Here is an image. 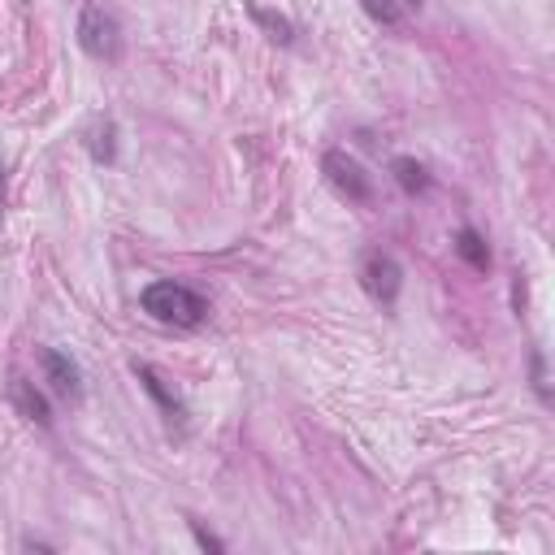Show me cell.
I'll list each match as a JSON object with an SVG mask.
<instances>
[{
	"label": "cell",
	"instance_id": "10",
	"mask_svg": "<svg viewBox=\"0 0 555 555\" xmlns=\"http://www.w3.org/2000/svg\"><path fill=\"white\" fill-rule=\"evenodd\" d=\"M360 4H364V13H369L373 22H382V26H399L403 13L412 9V0H360Z\"/></svg>",
	"mask_w": 555,
	"mask_h": 555
},
{
	"label": "cell",
	"instance_id": "6",
	"mask_svg": "<svg viewBox=\"0 0 555 555\" xmlns=\"http://www.w3.org/2000/svg\"><path fill=\"white\" fill-rule=\"evenodd\" d=\"M134 377H139V382H143V390H147V395L160 403V412H165L169 421H173V416H182L178 395H173V390H165V377H160L152 364H139V360H134Z\"/></svg>",
	"mask_w": 555,
	"mask_h": 555
},
{
	"label": "cell",
	"instance_id": "11",
	"mask_svg": "<svg viewBox=\"0 0 555 555\" xmlns=\"http://www.w3.org/2000/svg\"><path fill=\"white\" fill-rule=\"evenodd\" d=\"M87 147H91V156H95V160L113 165V156H117V126H113V121L95 126V130H91V143H87Z\"/></svg>",
	"mask_w": 555,
	"mask_h": 555
},
{
	"label": "cell",
	"instance_id": "5",
	"mask_svg": "<svg viewBox=\"0 0 555 555\" xmlns=\"http://www.w3.org/2000/svg\"><path fill=\"white\" fill-rule=\"evenodd\" d=\"M39 369H43V382H48V390L56 399H65V403H78L82 399V373H78V364L65 351L43 347L39 351Z\"/></svg>",
	"mask_w": 555,
	"mask_h": 555
},
{
	"label": "cell",
	"instance_id": "12",
	"mask_svg": "<svg viewBox=\"0 0 555 555\" xmlns=\"http://www.w3.org/2000/svg\"><path fill=\"white\" fill-rule=\"evenodd\" d=\"M256 22H264V26L273 30V39H282V43H291V22H286V17H273V13H264V9H256Z\"/></svg>",
	"mask_w": 555,
	"mask_h": 555
},
{
	"label": "cell",
	"instance_id": "3",
	"mask_svg": "<svg viewBox=\"0 0 555 555\" xmlns=\"http://www.w3.org/2000/svg\"><path fill=\"white\" fill-rule=\"evenodd\" d=\"M321 169H325L330 186H334L343 199H351V204H369V199H373V178H369L364 165H360L356 156H347L343 147H330V152L321 156Z\"/></svg>",
	"mask_w": 555,
	"mask_h": 555
},
{
	"label": "cell",
	"instance_id": "1",
	"mask_svg": "<svg viewBox=\"0 0 555 555\" xmlns=\"http://www.w3.org/2000/svg\"><path fill=\"white\" fill-rule=\"evenodd\" d=\"M139 304H143V312H147L152 321L178 325V330H195V325H204V317H208V299H204L199 291L182 286V282H152V286H143Z\"/></svg>",
	"mask_w": 555,
	"mask_h": 555
},
{
	"label": "cell",
	"instance_id": "4",
	"mask_svg": "<svg viewBox=\"0 0 555 555\" xmlns=\"http://www.w3.org/2000/svg\"><path fill=\"white\" fill-rule=\"evenodd\" d=\"M360 282H364V291H369L377 304H395V295H399V286H403V269H399L395 256L369 251L364 264H360Z\"/></svg>",
	"mask_w": 555,
	"mask_h": 555
},
{
	"label": "cell",
	"instance_id": "9",
	"mask_svg": "<svg viewBox=\"0 0 555 555\" xmlns=\"http://www.w3.org/2000/svg\"><path fill=\"white\" fill-rule=\"evenodd\" d=\"M455 251H460L477 273H486V269H490V247H486V238H481L477 230H468V225H464V230L455 234Z\"/></svg>",
	"mask_w": 555,
	"mask_h": 555
},
{
	"label": "cell",
	"instance_id": "2",
	"mask_svg": "<svg viewBox=\"0 0 555 555\" xmlns=\"http://www.w3.org/2000/svg\"><path fill=\"white\" fill-rule=\"evenodd\" d=\"M78 43L95 61H117L121 56V26H117V17L104 4H95V0L82 4V13H78Z\"/></svg>",
	"mask_w": 555,
	"mask_h": 555
},
{
	"label": "cell",
	"instance_id": "8",
	"mask_svg": "<svg viewBox=\"0 0 555 555\" xmlns=\"http://www.w3.org/2000/svg\"><path fill=\"white\" fill-rule=\"evenodd\" d=\"M390 173H395V182H399L408 195L429 191V173H425V165L412 160V156H395V160H390Z\"/></svg>",
	"mask_w": 555,
	"mask_h": 555
},
{
	"label": "cell",
	"instance_id": "13",
	"mask_svg": "<svg viewBox=\"0 0 555 555\" xmlns=\"http://www.w3.org/2000/svg\"><path fill=\"white\" fill-rule=\"evenodd\" d=\"M0 217H4V160H0Z\"/></svg>",
	"mask_w": 555,
	"mask_h": 555
},
{
	"label": "cell",
	"instance_id": "7",
	"mask_svg": "<svg viewBox=\"0 0 555 555\" xmlns=\"http://www.w3.org/2000/svg\"><path fill=\"white\" fill-rule=\"evenodd\" d=\"M9 399L22 408V416H30V421H39V425H48L52 416H48V403H43V395L26 382V377H13L9 382Z\"/></svg>",
	"mask_w": 555,
	"mask_h": 555
}]
</instances>
